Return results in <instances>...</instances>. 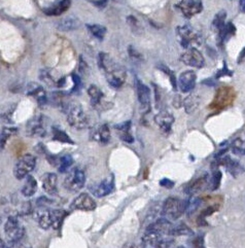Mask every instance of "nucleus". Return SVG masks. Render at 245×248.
<instances>
[{"instance_id":"obj_1","label":"nucleus","mask_w":245,"mask_h":248,"mask_svg":"<svg viewBox=\"0 0 245 248\" xmlns=\"http://www.w3.org/2000/svg\"><path fill=\"white\" fill-rule=\"evenodd\" d=\"M98 63L104 71L108 85L113 89L121 88L126 80L127 74L125 69L120 64L111 59V57L105 53H100L98 57Z\"/></svg>"},{"instance_id":"obj_2","label":"nucleus","mask_w":245,"mask_h":248,"mask_svg":"<svg viewBox=\"0 0 245 248\" xmlns=\"http://www.w3.org/2000/svg\"><path fill=\"white\" fill-rule=\"evenodd\" d=\"M186 200L177 197H169L162 206V214L169 220H176L185 213Z\"/></svg>"},{"instance_id":"obj_3","label":"nucleus","mask_w":245,"mask_h":248,"mask_svg":"<svg viewBox=\"0 0 245 248\" xmlns=\"http://www.w3.org/2000/svg\"><path fill=\"white\" fill-rule=\"evenodd\" d=\"M4 233L10 243H15L23 240L25 236V229L22 226L18 217L12 216L4 224Z\"/></svg>"},{"instance_id":"obj_4","label":"nucleus","mask_w":245,"mask_h":248,"mask_svg":"<svg viewBox=\"0 0 245 248\" xmlns=\"http://www.w3.org/2000/svg\"><path fill=\"white\" fill-rule=\"evenodd\" d=\"M67 122L71 127L77 130H84L90 126L88 115L79 104L72 105L68 109Z\"/></svg>"},{"instance_id":"obj_5","label":"nucleus","mask_w":245,"mask_h":248,"mask_svg":"<svg viewBox=\"0 0 245 248\" xmlns=\"http://www.w3.org/2000/svg\"><path fill=\"white\" fill-rule=\"evenodd\" d=\"M36 158L33 155H24L15 163L14 167V175L17 179H23L29 175V173L35 168Z\"/></svg>"},{"instance_id":"obj_6","label":"nucleus","mask_w":245,"mask_h":248,"mask_svg":"<svg viewBox=\"0 0 245 248\" xmlns=\"http://www.w3.org/2000/svg\"><path fill=\"white\" fill-rule=\"evenodd\" d=\"M85 184H86V175L84 171L75 168L68 173L66 177H65L63 186L68 192L76 193V192H78L79 189L85 186Z\"/></svg>"},{"instance_id":"obj_7","label":"nucleus","mask_w":245,"mask_h":248,"mask_svg":"<svg viewBox=\"0 0 245 248\" xmlns=\"http://www.w3.org/2000/svg\"><path fill=\"white\" fill-rule=\"evenodd\" d=\"M26 135L33 138H43L46 135L45 121L42 115L32 118L26 125Z\"/></svg>"},{"instance_id":"obj_8","label":"nucleus","mask_w":245,"mask_h":248,"mask_svg":"<svg viewBox=\"0 0 245 248\" xmlns=\"http://www.w3.org/2000/svg\"><path fill=\"white\" fill-rule=\"evenodd\" d=\"M181 60L183 63H184L187 66H192V67L196 68H201L205 64V60H204V57L201 54L200 51L197 48L191 47L187 49L182 55Z\"/></svg>"},{"instance_id":"obj_9","label":"nucleus","mask_w":245,"mask_h":248,"mask_svg":"<svg viewBox=\"0 0 245 248\" xmlns=\"http://www.w3.org/2000/svg\"><path fill=\"white\" fill-rule=\"evenodd\" d=\"M114 189V180L113 176H108L101 180L100 183L95 184L90 186V192H91L97 198H103L111 194Z\"/></svg>"},{"instance_id":"obj_10","label":"nucleus","mask_w":245,"mask_h":248,"mask_svg":"<svg viewBox=\"0 0 245 248\" xmlns=\"http://www.w3.org/2000/svg\"><path fill=\"white\" fill-rule=\"evenodd\" d=\"M96 208V202L93 198L87 193L79 194L70 205L71 210H81V211H92Z\"/></svg>"},{"instance_id":"obj_11","label":"nucleus","mask_w":245,"mask_h":248,"mask_svg":"<svg viewBox=\"0 0 245 248\" xmlns=\"http://www.w3.org/2000/svg\"><path fill=\"white\" fill-rule=\"evenodd\" d=\"M136 92L137 98L141 109L143 112H149L151 110V90L150 88L144 85L139 79L136 81Z\"/></svg>"},{"instance_id":"obj_12","label":"nucleus","mask_w":245,"mask_h":248,"mask_svg":"<svg viewBox=\"0 0 245 248\" xmlns=\"http://www.w3.org/2000/svg\"><path fill=\"white\" fill-rule=\"evenodd\" d=\"M154 123L157 124V126L160 128L163 134L169 135L174 123V117L171 112L167 110H163L160 111L156 117H154Z\"/></svg>"},{"instance_id":"obj_13","label":"nucleus","mask_w":245,"mask_h":248,"mask_svg":"<svg viewBox=\"0 0 245 248\" xmlns=\"http://www.w3.org/2000/svg\"><path fill=\"white\" fill-rule=\"evenodd\" d=\"M177 6L182 11L185 18L189 19L196 15H198L203 10V5L200 0H184Z\"/></svg>"},{"instance_id":"obj_14","label":"nucleus","mask_w":245,"mask_h":248,"mask_svg":"<svg viewBox=\"0 0 245 248\" xmlns=\"http://www.w3.org/2000/svg\"><path fill=\"white\" fill-rule=\"evenodd\" d=\"M173 225L169 219L167 218H159L154 221H152L149 227L145 229V231H150L161 236L170 235V231L172 229Z\"/></svg>"},{"instance_id":"obj_15","label":"nucleus","mask_w":245,"mask_h":248,"mask_svg":"<svg viewBox=\"0 0 245 248\" xmlns=\"http://www.w3.org/2000/svg\"><path fill=\"white\" fill-rule=\"evenodd\" d=\"M196 80H197L196 73L193 70H186L179 76L178 87L184 93L191 92L196 86Z\"/></svg>"},{"instance_id":"obj_16","label":"nucleus","mask_w":245,"mask_h":248,"mask_svg":"<svg viewBox=\"0 0 245 248\" xmlns=\"http://www.w3.org/2000/svg\"><path fill=\"white\" fill-rule=\"evenodd\" d=\"M233 90L230 88H222L218 90V92L216 93L215 99L214 103H212V108H224L227 105L231 104L233 101Z\"/></svg>"},{"instance_id":"obj_17","label":"nucleus","mask_w":245,"mask_h":248,"mask_svg":"<svg viewBox=\"0 0 245 248\" xmlns=\"http://www.w3.org/2000/svg\"><path fill=\"white\" fill-rule=\"evenodd\" d=\"M91 139L100 144H107L110 141V130L106 124L96 126L91 132Z\"/></svg>"},{"instance_id":"obj_18","label":"nucleus","mask_w":245,"mask_h":248,"mask_svg":"<svg viewBox=\"0 0 245 248\" xmlns=\"http://www.w3.org/2000/svg\"><path fill=\"white\" fill-rule=\"evenodd\" d=\"M207 186H209V178L208 175H203L198 177L197 179L192 180L191 183L187 184L184 186V193L189 196H193L201 192L202 189L205 188Z\"/></svg>"},{"instance_id":"obj_19","label":"nucleus","mask_w":245,"mask_h":248,"mask_svg":"<svg viewBox=\"0 0 245 248\" xmlns=\"http://www.w3.org/2000/svg\"><path fill=\"white\" fill-rule=\"evenodd\" d=\"M57 175L55 173L47 172L43 177V187L48 195L54 196L57 194Z\"/></svg>"},{"instance_id":"obj_20","label":"nucleus","mask_w":245,"mask_h":248,"mask_svg":"<svg viewBox=\"0 0 245 248\" xmlns=\"http://www.w3.org/2000/svg\"><path fill=\"white\" fill-rule=\"evenodd\" d=\"M36 219L38 222V226L42 229L48 230L50 228H53L52 210L44 209L42 211H38L36 213Z\"/></svg>"},{"instance_id":"obj_21","label":"nucleus","mask_w":245,"mask_h":248,"mask_svg":"<svg viewBox=\"0 0 245 248\" xmlns=\"http://www.w3.org/2000/svg\"><path fill=\"white\" fill-rule=\"evenodd\" d=\"M70 3H71V0H61L60 2L46 8L45 13L47 16H60L68 10Z\"/></svg>"},{"instance_id":"obj_22","label":"nucleus","mask_w":245,"mask_h":248,"mask_svg":"<svg viewBox=\"0 0 245 248\" xmlns=\"http://www.w3.org/2000/svg\"><path fill=\"white\" fill-rule=\"evenodd\" d=\"M58 29L60 31H73L79 27V20L75 18V16H67V18L62 19L59 23H58Z\"/></svg>"},{"instance_id":"obj_23","label":"nucleus","mask_w":245,"mask_h":248,"mask_svg":"<svg viewBox=\"0 0 245 248\" xmlns=\"http://www.w3.org/2000/svg\"><path fill=\"white\" fill-rule=\"evenodd\" d=\"M177 32H178V35L182 37L183 46L185 47L192 43V40H194L196 38V34L194 33L193 29L189 26L178 27Z\"/></svg>"},{"instance_id":"obj_24","label":"nucleus","mask_w":245,"mask_h":248,"mask_svg":"<svg viewBox=\"0 0 245 248\" xmlns=\"http://www.w3.org/2000/svg\"><path fill=\"white\" fill-rule=\"evenodd\" d=\"M36 189H37V183H36L35 178L33 176L28 175L26 177L25 184H24V186L22 187L23 196L28 197V198L32 197L36 193Z\"/></svg>"},{"instance_id":"obj_25","label":"nucleus","mask_w":245,"mask_h":248,"mask_svg":"<svg viewBox=\"0 0 245 248\" xmlns=\"http://www.w3.org/2000/svg\"><path fill=\"white\" fill-rule=\"evenodd\" d=\"M88 94L91 98V103L94 107H98L103 100V93L97 86H91L88 89Z\"/></svg>"},{"instance_id":"obj_26","label":"nucleus","mask_w":245,"mask_h":248,"mask_svg":"<svg viewBox=\"0 0 245 248\" xmlns=\"http://www.w3.org/2000/svg\"><path fill=\"white\" fill-rule=\"evenodd\" d=\"M68 216V212L64 209H54L52 210V219H53V229L59 230L63 224V221Z\"/></svg>"},{"instance_id":"obj_27","label":"nucleus","mask_w":245,"mask_h":248,"mask_svg":"<svg viewBox=\"0 0 245 248\" xmlns=\"http://www.w3.org/2000/svg\"><path fill=\"white\" fill-rule=\"evenodd\" d=\"M87 28L93 37L103 40L105 34H106V28L104 26H101L99 24H88Z\"/></svg>"},{"instance_id":"obj_28","label":"nucleus","mask_w":245,"mask_h":248,"mask_svg":"<svg viewBox=\"0 0 245 248\" xmlns=\"http://www.w3.org/2000/svg\"><path fill=\"white\" fill-rule=\"evenodd\" d=\"M171 236H191L193 235V231L184 224H178L173 226L170 231Z\"/></svg>"},{"instance_id":"obj_29","label":"nucleus","mask_w":245,"mask_h":248,"mask_svg":"<svg viewBox=\"0 0 245 248\" xmlns=\"http://www.w3.org/2000/svg\"><path fill=\"white\" fill-rule=\"evenodd\" d=\"M53 139L56 140V141H59V142L73 144V141L71 140V138L66 133H65L64 131L56 128V127L53 128Z\"/></svg>"},{"instance_id":"obj_30","label":"nucleus","mask_w":245,"mask_h":248,"mask_svg":"<svg viewBox=\"0 0 245 248\" xmlns=\"http://www.w3.org/2000/svg\"><path fill=\"white\" fill-rule=\"evenodd\" d=\"M222 177H223L222 172H220L218 169H214L211 179H209V186H208L211 191H215V189L219 187Z\"/></svg>"},{"instance_id":"obj_31","label":"nucleus","mask_w":245,"mask_h":248,"mask_svg":"<svg viewBox=\"0 0 245 248\" xmlns=\"http://www.w3.org/2000/svg\"><path fill=\"white\" fill-rule=\"evenodd\" d=\"M126 21L129 24V27L131 28L134 34H141V33L143 32V28L141 26V24L135 18L134 16H128Z\"/></svg>"},{"instance_id":"obj_32","label":"nucleus","mask_w":245,"mask_h":248,"mask_svg":"<svg viewBox=\"0 0 245 248\" xmlns=\"http://www.w3.org/2000/svg\"><path fill=\"white\" fill-rule=\"evenodd\" d=\"M202 203V199L200 198H191V199L186 200V207H185V213L191 216L192 213H195L199 208V206Z\"/></svg>"},{"instance_id":"obj_33","label":"nucleus","mask_w":245,"mask_h":248,"mask_svg":"<svg viewBox=\"0 0 245 248\" xmlns=\"http://www.w3.org/2000/svg\"><path fill=\"white\" fill-rule=\"evenodd\" d=\"M198 105H199V99L197 98V96L191 95L187 98H185L184 107L187 113H192L196 108H197Z\"/></svg>"},{"instance_id":"obj_34","label":"nucleus","mask_w":245,"mask_h":248,"mask_svg":"<svg viewBox=\"0 0 245 248\" xmlns=\"http://www.w3.org/2000/svg\"><path fill=\"white\" fill-rule=\"evenodd\" d=\"M231 150L233 154L237 155H245V140L236 139L231 144Z\"/></svg>"},{"instance_id":"obj_35","label":"nucleus","mask_w":245,"mask_h":248,"mask_svg":"<svg viewBox=\"0 0 245 248\" xmlns=\"http://www.w3.org/2000/svg\"><path fill=\"white\" fill-rule=\"evenodd\" d=\"M72 163H73V159H72L71 155H66L61 156V158L58 161V165H59L58 170H59V172H61V173L66 172L72 165Z\"/></svg>"},{"instance_id":"obj_36","label":"nucleus","mask_w":245,"mask_h":248,"mask_svg":"<svg viewBox=\"0 0 245 248\" xmlns=\"http://www.w3.org/2000/svg\"><path fill=\"white\" fill-rule=\"evenodd\" d=\"M227 13L225 11H220L214 16V21H212V26L217 30H222L225 27V21H226Z\"/></svg>"},{"instance_id":"obj_37","label":"nucleus","mask_w":245,"mask_h":248,"mask_svg":"<svg viewBox=\"0 0 245 248\" xmlns=\"http://www.w3.org/2000/svg\"><path fill=\"white\" fill-rule=\"evenodd\" d=\"M235 32H236V29L234 27V25L232 23H228L227 25H225V27L222 30H219V37L222 40H225L234 35Z\"/></svg>"},{"instance_id":"obj_38","label":"nucleus","mask_w":245,"mask_h":248,"mask_svg":"<svg viewBox=\"0 0 245 248\" xmlns=\"http://www.w3.org/2000/svg\"><path fill=\"white\" fill-rule=\"evenodd\" d=\"M17 128H11V127H4L2 128L1 130V148L3 150V147L5 146V143L7 140H9V138L13 135H15V133H17Z\"/></svg>"},{"instance_id":"obj_39","label":"nucleus","mask_w":245,"mask_h":248,"mask_svg":"<svg viewBox=\"0 0 245 248\" xmlns=\"http://www.w3.org/2000/svg\"><path fill=\"white\" fill-rule=\"evenodd\" d=\"M217 206H218V205H212V206H208L207 208H205V209H204V210L201 212L200 217H199V218H198L199 225H203V226H204V225H206V224H205V222H206L205 218H206L207 217L211 216L212 213L215 212V211L218 209Z\"/></svg>"},{"instance_id":"obj_40","label":"nucleus","mask_w":245,"mask_h":248,"mask_svg":"<svg viewBox=\"0 0 245 248\" xmlns=\"http://www.w3.org/2000/svg\"><path fill=\"white\" fill-rule=\"evenodd\" d=\"M174 243V240L172 238H164L162 237L160 240L154 245L153 248H170Z\"/></svg>"},{"instance_id":"obj_41","label":"nucleus","mask_w":245,"mask_h":248,"mask_svg":"<svg viewBox=\"0 0 245 248\" xmlns=\"http://www.w3.org/2000/svg\"><path fill=\"white\" fill-rule=\"evenodd\" d=\"M190 244H191L192 248H205V245H204L203 236H197L196 238L192 239Z\"/></svg>"},{"instance_id":"obj_42","label":"nucleus","mask_w":245,"mask_h":248,"mask_svg":"<svg viewBox=\"0 0 245 248\" xmlns=\"http://www.w3.org/2000/svg\"><path fill=\"white\" fill-rule=\"evenodd\" d=\"M11 245H12V248H33L29 242L23 241V240L15 243H11Z\"/></svg>"},{"instance_id":"obj_43","label":"nucleus","mask_w":245,"mask_h":248,"mask_svg":"<svg viewBox=\"0 0 245 248\" xmlns=\"http://www.w3.org/2000/svg\"><path fill=\"white\" fill-rule=\"evenodd\" d=\"M40 78H42V79L46 82V84L48 87H52V86L54 85V81H53V79L51 78L50 74L46 73V71H45L44 73H42V76H40Z\"/></svg>"},{"instance_id":"obj_44","label":"nucleus","mask_w":245,"mask_h":248,"mask_svg":"<svg viewBox=\"0 0 245 248\" xmlns=\"http://www.w3.org/2000/svg\"><path fill=\"white\" fill-rule=\"evenodd\" d=\"M160 186H163V187H166V188H171V187H173L174 183H173L172 180L164 178V179H162V180L160 181Z\"/></svg>"},{"instance_id":"obj_45","label":"nucleus","mask_w":245,"mask_h":248,"mask_svg":"<svg viewBox=\"0 0 245 248\" xmlns=\"http://www.w3.org/2000/svg\"><path fill=\"white\" fill-rule=\"evenodd\" d=\"M72 78H73V84H75V87H73L72 91L75 92V91L78 90L79 89V86H80V79H79V77H77V74H73L72 76Z\"/></svg>"},{"instance_id":"obj_46","label":"nucleus","mask_w":245,"mask_h":248,"mask_svg":"<svg viewBox=\"0 0 245 248\" xmlns=\"http://www.w3.org/2000/svg\"><path fill=\"white\" fill-rule=\"evenodd\" d=\"M223 76H232V72L229 71V70L227 69V66H226V65H225L224 69L217 73L216 77H217V78H220V77H223Z\"/></svg>"},{"instance_id":"obj_47","label":"nucleus","mask_w":245,"mask_h":248,"mask_svg":"<svg viewBox=\"0 0 245 248\" xmlns=\"http://www.w3.org/2000/svg\"><path fill=\"white\" fill-rule=\"evenodd\" d=\"M239 4H240L241 12L245 13V0H239Z\"/></svg>"},{"instance_id":"obj_48","label":"nucleus","mask_w":245,"mask_h":248,"mask_svg":"<svg viewBox=\"0 0 245 248\" xmlns=\"http://www.w3.org/2000/svg\"><path fill=\"white\" fill-rule=\"evenodd\" d=\"M0 244H1V248H4V247H5V244H4L2 239H1V240H0Z\"/></svg>"}]
</instances>
